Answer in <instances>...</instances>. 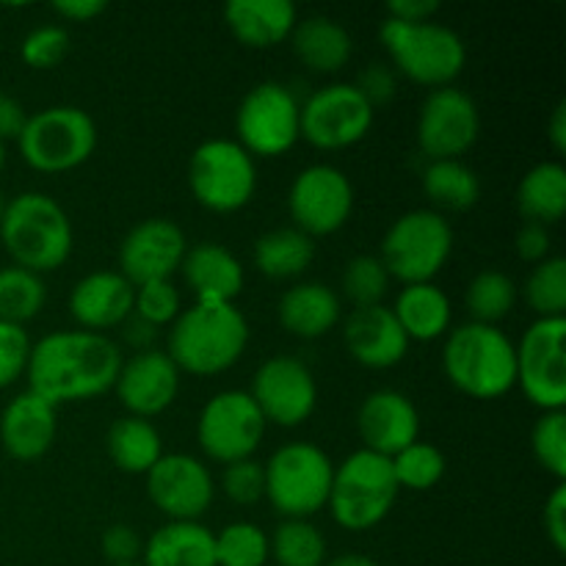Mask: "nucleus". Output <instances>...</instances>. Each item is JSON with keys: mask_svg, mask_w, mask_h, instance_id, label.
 <instances>
[{"mask_svg": "<svg viewBox=\"0 0 566 566\" xmlns=\"http://www.w3.org/2000/svg\"><path fill=\"white\" fill-rule=\"evenodd\" d=\"M440 11L437 0H390L387 17L401 22H429Z\"/></svg>", "mask_w": 566, "mask_h": 566, "instance_id": "obj_52", "label": "nucleus"}, {"mask_svg": "<svg viewBox=\"0 0 566 566\" xmlns=\"http://www.w3.org/2000/svg\"><path fill=\"white\" fill-rule=\"evenodd\" d=\"M269 556L280 566H324L326 539L310 520H282L269 536Z\"/></svg>", "mask_w": 566, "mask_h": 566, "instance_id": "obj_35", "label": "nucleus"}, {"mask_svg": "<svg viewBox=\"0 0 566 566\" xmlns=\"http://www.w3.org/2000/svg\"><path fill=\"white\" fill-rule=\"evenodd\" d=\"M144 566H216L213 531L199 520H169L144 545Z\"/></svg>", "mask_w": 566, "mask_h": 566, "instance_id": "obj_28", "label": "nucleus"}, {"mask_svg": "<svg viewBox=\"0 0 566 566\" xmlns=\"http://www.w3.org/2000/svg\"><path fill=\"white\" fill-rule=\"evenodd\" d=\"M379 39L398 72L420 86H451L468 64L464 39L442 22H401L387 17Z\"/></svg>", "mask_w": 566, "mask_h": 566, "instance_id": "obj_5", "label": "nucleus"}, {"mask_svg": "<svg viewBox=\"0 0 566 566\" xmlns=\"http://www.w3.org/2000/svg\"><path fill=\"white\" fill-rule=\"evenodd\" d=\"M44 302H48V287L42 276L20 265L0 269V321L25 326L42 313Z\"/></svg>", "mask_w": 566, "mask_h": 566, "instance_id": "obj_36", "label": "nucleus"}, {"mask_svg": "<svg viewBox=\"0 0 566 566\" xmlns=\"http://www.w3.org/2000/svg\"><path fill=\"white\" fill-rule=\"evenodd\" d=\"M238 144L252 158H276L302 138V103L280 81H263L247 92L235 114Z\"/></svg>", "mask_w": 566, "mask_h": 566, "instance_id": "obj_11", "label": "nucleus"}, {"mask_svg": "<svg viewBox=\"0 0 566 566\" xmlns=\"http://www.w3.org/2000/svg\"><path fill=\"white\" fill-rule=\"evenodd\" d=\"M343 343L359 365L374 370L392 368L409 352V337L403 335L401 324L385 304L354 310L346 318Z\"/></svg>", "mask_w": 566, "mask_h": 566, "instance_id": "obj_22", "label": "nucleus"}, {"mask_svg": "<svg viewBox=\"0 0 566 566\" xmlns=\"http://www.w3.org/2000/svg\"><path fill=\"white\" fill-rule=\"evenodd\" d=\"M453 252V227L440 210H409L398 216L381 238L379 260L387 274L403 285L431 282Z\"/></svg>", "mask_w": 566, "mask_h": 566, "instance_id": "obj_8", "label": "nucleus"}, {"mask_svg": "<svg viewBox=\"0 0 566 566\" xmlns=\"http://www.w3.org/2000/svg\"><path fill=\"white\" fill-rule=\"evenodd\" d=\"M224 22L241 44L269 50L291 39L298 11L291 0H230L224 6Z\"/></svg>", "mask_w": 566, "mask_h": 566, "instance_id": "obj_27", "label": "nucleus"}, {"mask_svg": "<svg viewBox=\"0 0 566 566\" xmlns=\"http://www.w3.org/2000/svg\"><path fill=\"white\" fill-rule=\"evenodd\" d=\"M296 59L315 72H337L348 64L354 53L352 33L326 14L304 17L291 33Z\"/></svg>", "mask_w": 566, "mask_h": 566, "instance_id": "obj_30", "label": "nucleus"}, {"mask_svg": "<svg viewBox=\"0 0 566 566\" xmlns=\"http://www.w3.org/2000/svg\"><path fill=\"white\" fill-rule=\"evenodd\" d=\"M265 426L249 390H221L199 412L197 440L213 462L232 464L252 459L263 442Z\"/></svg>", "mask_w": 566, "mask_h": 566, "instance_id": "obj_12", "label": "nucleus"}, {"mask_svg": "<svg viewBox=\"0 0 566 566\" xmlns=\"http://www.w3.org/2000/svg\"><path fill=\"white\" fill-rule=\"evenodd\" d=\"M470 310V318L475 324L497 326L503 318H509L517 304V285L503 271H479L470 280L468 296H464Z\"/></svg>", "mask_w": 566, "mask_h": 566, "instance_id": "obj_37", "label": "nucleus"}, {"mask_svg": "<svg viewBox=\"0 0 566 566\" xmlns=\"http://www.w3.org/2000/svg\"><path fill=\"white\" fill-rule=\"evenodd\" d=\"M3 160H6V147L0 144V169H3Z\"/></svg>", "mask_w": 566, "mask_h": 566, "instance_id": "obj_58", "label": "nucleus"}, {"mask_svg": "<svg viewBox=\"0 0 566 566\" xmlns=\"http://www.w3.org/2000/svg\"><path fill=\"white\" fill-rule=\"evenodd\" d=\"M114 390L127 412L149 420L175 403L180 392V370L166 352L144 348L130 359H122Z\"/></svg>", "mask_w": 566, "mask_h": 566, "instance_id": "obj_20", "label": "nucleus"}, {"mask_svg": "<svg viewBox=\"0 0 566 566\" xmlns=\"http://www.w3.org/2000/svg\"><path fill=\"white\" fill-rule=\"evenodd\" d=\"M55 434H59L55 407L31 390L11 398L0 415V442L17 462L42 459L53 448Z\"/></svg>", "mask_w": 566, "mask_h": 566, "instance_id": "obj_23", "label": "nucleus"}, {"mask_svg": "<svg viewBox=\"0 0 566 566\" xmlns=\"http://www.w3.org/2000/svg\"><path fill=\"white\" fill-rule=\"evenodd\" d=\"M6 205H9V199H6L3 191H0V219H3V213H6Z\"/></svg>", "mask_w": 566, "mask_h": 566, "instance_id": "obj_57", "label": "nucleus"}, {"mask_svg": "<svg viewBox=\"0 0 566 566\" xmlns=\"http://www.w3.org/2000/svg\"><path fill=\"white\" fill-rule=\"evenodd\" d=\"M136 287L119 271H92L70 293V315L86 332L114 329L133 315Z\"/></svg>", "mask_w": 566, "mask_h": 566, "instance_id": "obj_24", "label": "nucleus"}, {"mask_svg": "<svg viewBox=\"0 0 566 566\" xmlns=\"http://www.w3.org/2000/svg\"><path fill=\"white\" fill-rule=\"evenodd\" d=\"M357 429L365 442V451L381 453V457L392 459L398 451L418 442L420 434V415L418 407L409 401L403 392L390 390H374L365 396L357 412Z\"/></svg>", "mask_w": 566, "mask_h": 566, "instance_id": "obj_21", "label": "nucleus"}, {"mask_svg": "<svg viewBox=\"0 0 566 566\" xmlns=\"http://www.w3.org/2000/svg\"><path fill=\"white\" fill-rule=\"evenodd\" d=\"M376 108L354 83H329L302 105V136L318 149H346L374 127Z\"/></svg>", "mask_w": 566, "mask_h": 566, "instance_id": "obj_15", "label": "nucleus"}, {"mask_svg": "<svg viewBox=\"0 0 566 566\" xmlns=\"http://www.w3.org/2000/svg\"><path fill=\"white\" fill-rule=\"evenodd\" d=\"M265 470V497L285 520H310L329 503L335 464L313 442H287L271 453Z\"/></svg>", "mask_w": 566, "mask_h": 566, "instance_id": "obj_7", "label": "nucleus"}, {"mask_svg": "<svg viewBox=\"0 0 566 566\" xmlns=\"http://www.w3.org/2000/svg\"><path fill=\"white\" fill-rule=\"evenodd\" d=\"M481 133V114L468 92L434 88L418 116V144L429 160H459Z\"/></svg>", "mask_w": 566, "mask_h": 566, "instance_id": "obj_17", "label": "nucleus"}, {"mask_svg": "<svg viewBox=\"0 0 566 566\" xmlns=\"http://www.w3.org/2000/svg\"><path fill=\"white\" fill-rule=\"evenodd\" d=\"M119 368L122 352L108 335L86 329L50 332L31 346L28 390L59 409L61 403L88 401L111 390Z\"/></svg>", "mask_w": 566, "mask_h": 566, "instance_id": "obj_1", "label": "nucleus"}, {"mask_svg": "<svg viewBox=\"0 0 566 566\" xmlns=\"http://www.w3.org/2000/svg\"><path fill=\"white\" fill-rule=\"evenodd\" d=\"M28 114L22 108V103L11 94L0 92V144L11 142V138H20L22 127H25Z\"/></svg>", "mask_w": 566, "mask_h": 566, "instance_id": "obj_51", "label": "nucleus"}, {"mask_svg": "<svg viewBox=\"0 0 566 566\" xmlns=\"http://www.w3.org/2000/svg\"><path fill=\"white\" fill-rule=\"evenodd\" d=\"M390 462L398 490L426 492L440 484L442 475H446V457L431 442H412L409 448L398 451Z\"/></svg>", "mask_w": 566, "mask_h": 566, "instance_id": "obj_40", "label": "nucleus"}, {"mask_svg": "<svg viewBox=\"0 0 566 566\" xmlns=\"http://www.w3.org/2000/svg\"><path fill=\"white\" fill-rule=\"evenodd\" d=\"M326 566H379L374 562V558L363 556V553H343V556L332 558Z\"/></svg>", "mask_w": 566, "mask_h": 566, "instance_id": "obj_56", "label": "nucleus"}, {"mask_svg": "<svg viewBox=\"0 0 566 566\" xmlns=\"http://www.w3.org/2000/svg\"><path fill=\"white\" fill-rule=\"evenodd\" d=\"M0 241L20 269L42 276L70 260L75 232L66 210L50 193L25 191L9 199L0 219Z\"/></svg>", "mask_w": 566, "mask_h": 566, "instance_id": "obj_3", "label": "nucleus"}, {"mask_svg": "<svg viewBox=\"0 0 566 566\" xmlns=\"http://www.w3.org/2000/svg\"><path fill=\"white\" fill-rule=\"evenodd\" d=\"M354 86L376 108V105H385L387 99H392V94H396V75L385 64H374L359 75Z\"/></svg>", "mask_w": 566, "mask_h": 566, "instance_id": "obj_50", "label": "nucleus"}, {"mask_svg": "<svg viewBox=\"0 0 566 566\" xmlns=\"http://www.w3.org/2000/svg\"><path fill=\"white\" fill-rule=\"evenodd\" d=\"M531 451L536 462L556 475L558 481L566 479V415L564 409L558 412H542V418L534 423L531 431Z\"/></svg>", "mask_w": 566, "mask_h": 566, "instance_id": "obj_42", "label": "nucleus"}, {"mask_svg": "<svg viewBox=\"0 0 566 566\" xmlns=\"http://www.w3.org/2000/svg\"><path fill=\"white\" fill-rule=\"evenodd\" d=\"M216 542V566H265L269 562V534L260 525L238 520L224 525Z\"/></svg>", "mask_w": 566, "mask_h": 566, "instance_id": "obj_38", "label": "nucleus"}, {"mask_svg": "<svg viewBox=\"0 0 566 566\" xmlns=\"http://www.w3.org/2000/svg\"><path fill=\"white\" fill-rule=\"evenodd\" d=\"M188 252L186 232L171 219L138 221L119 243V274L133 287L171 280Z\"/></svg>", "mask_w": 566, "mask_h": 566, "instance_id": "obj_18", "label": "nucleus"}, {"mask_svg": "<svg viewBox=\"0 0 566 566\" xmlns=\"http://www.w3.org/2000/svg\"><path fill=\"white\" fill-rule=\"evenodd\" d=\"M193 199L213 213H235L258 191V164L235 138H208L188 160Z\"/></svg>", "mask_w": 566, "mask_h": 566, "instance_id": "obj_10", "label": "nucleus"}, {"mask_svg": "<svg viewBox=\"0 0 566 566\" xmlns=\"http://www.w3.org/2000/svg\"><path fill=\"white\" fill-rule=\"evenodd\" d=\"M423 191L437 208L470 210L481 197V180L462 160H431L423 171Z\"/></svg>", "mask_w": 566, "mask_h": 566, "instance_id": "obj_34", "label": "nucleus"}, {"mask_svg": "<svg viewBox=\"0 0 566 566\" xmlns=\"http://www.w3.org/2000/svg\"><path fill=\"white\" fill-rule=\"evenodd\" d=\"M180 310V293L171 285V280L147 282V285H138L136 293H133V315L142 318L144 324L155 326V329L166 324H175Z\"/></svg>", "mask_w": 566, "mask_h": 566, "instance_id": "obj_43", "label": "nucleus"}, {"mask_svg": "<svg viewBox=\"0 0 566 566\" xmlns=\"http://www.w3.org/2000/svg\"><path fill=\"white\" fill-rule=\"evenodd\" d=\"M249 396L254 398L265 423H276L282 429L302 426L318 407V385L313 370L296 357L265 359L254 374Z\"/></svg>", "mask_w": 566, "mask_h": 566, "instance_id": "obj_16", "label": "nucleus"}, {"mask_svg": "<svg viewBox=\"0 0 566 566\" xmlns=\"http://www.w3.org/2000/svg\"><path fill=\"white\" fill-rule=\"evenodd\" d=\"M547 138L556 153H566V99H558L547 122Z\"/></svg>", "mask_w": 566, "mask_h": 566, "instance_id": "obj_54", "label": "nucleus"}, {"mask_svg": "<svg viewBox=\"0 0 566 566\" xmlns=\"http://www.w3.org/2000/svg\"><path fill=\"white\" fill-rule=\"evenodd\" d=\"M340 287L343 296L354 304V310L376 307L387 296L390 274H387L385 263L376 254H357V258L348 260Z\"/></svg>", "mask_w": 566, "mask_h": 566, "instance_id": "obj_41", "label": "nucleus"}, {"mask_svg": "<svg viewBox=\"0 0 566 566\" xmlns=\"http://www.w3.org/2000/svg\"><path fill=\"white\" fill-rule=\"evenodd\" d=\"M99 547H103V556L108 558L111 566L133 564L144 553V542L138 536V531L125 523H114L111 528H105Z\"/></svg>", "mask_w": 566, "mask_h": 566, "instance_id": "obj_47", "label": "nucleus"}, {"mask_svg": "<svg viewBox=\"0 0 566 566\" xmlns=\"http://www.w3.org/2000/svg\"><path fill=\"white\" fill-rule=\"evenodd\" d=\"M31 337L25 326L0 321V390L14 385L20 376H25L28 359H31Z\"/></svg>", "mask_w": 566, "mask_h": 566, "instance_id": "obj_46", "label": "nucleus"}, {"mask_svg": "<svg viewBox=\"0 0 566 566\" xmlns=\"http://www.w3.org/2000/svg\"><path fill=\"white\" fill-rule=\"evenodd\" d=\"M180 271L188 285H191L197 302L235 304V298L243 291V282H247V271H243L241 260L230 249L213 241L188 247Z\"/></svg>", "mask_w": 566, "mask_h": 566, "instance_id": "obj_25", "label": "nucleus"}, {"mask_svg": "<svg viewBox=\"0 0 566 566\" xmlns=\"http://www.w3.org/2000/svg\"><path fill=\"white\" fill-rule=\"evenodd\" d=\"M553 238L551 230L545 224H536V221H525L523 227L514 235V249H517V258H523L525 263H542V260L551 258Z\"/></svg>", "mask_w": 566, "mask_h": 566, "instance_id": "obj_49", "label": "nucleus"}, {"mask_svg": "<svg viewBox=\"0 0 566 566\" xmlns=\"http://www.w3.org/2000/svg\"><path fill=\"white\" fill-rule=\"evenodd\" d=\"M125 324H127V329H130V332H127V340L136 343L138 352H144V348H147V343L155 340V326L144 324V321L136 318V315H130Z\"/></svg>", "mask_w": 566, "mask_h": 566, "instance_id": "obj_55", "label": "nucleus"}, {"mask_svg": "<svg viewBox=\"0 0 566 566\" xmlns=\"http://www.w3.org/2000/svg\"><path fill=\"white\" fill-rule=\"evenodd\" d=\"M282 329L302 340H315L335 329L343 318L340 296L324 282H298L282 293L276 304Z\"/></svg>", "mask_w": 566, "mask_h": 566, "instance_id": "obj_26", "label": "nucleus"}, {"mask_svg": "<svg viewBox=\"0 0 566 566\" xmlns=\"http://www.w3.org/2000/svg\"><path fill=\"white\" fill-rule=\"evenodd\" d=\"M17 144L31 169L44 175L70 171L86 164L97 149V125L77 105H50L28 116Z\"/></svg>", "mask_w": 566, "mask_h": 566, "instance_id": "obj_9", "label": "nucleus"}, {"mask_svg": "<svg viewBox=\"0 0 566 566\" xmlns=\"http://www.w3.org/2000/svg\"><path fill=\"white\" fill-rule=\"evenodd\" d=\"M392 315L401 324L409 343H429L446 335L451 329L453 307L451 298L434 282H420V285H403L392 304Z\"/></svg>", "mask_w": 566, "mask_h": 566, "instance_id": "obj_29", "label": "nucleus"}, {"mask_svg": "<svg viewBox=\"0 0 566 566\" xmlns=\"http://www.w3.org/2000/svg\"><path fill=\"white\" fill-rule=\"evenodd\" d=\"M542 525H545V534H547V539H551L553 551L562 556V553L566 551V486H564V481H558V486L551 492V497L545 501Z\"/></svg>", "mask_w": 566, "mask_h": 566, "instance_id": "obj_48", "label": "nucleus"}, {"mask_svg": "<svg viewBox=\"0 0 566 566\" xmlns=\"http://www.w3.org/2000/svg\"><path fill=\"white\" fill-rule=\"evenodd\" d=\"M249 346V321L235 304L193 302L180 310L169 332V357L177 370L216 376L230 370Z\"/></svg>", "mask_w": 566, "mask_h": 566, "instance_id": "obj_2", "label": "nucleus"}, {"mask_svg": "<svg viewBox=\"0 0 566 566\" xmlns=\"http://www.w3.org/2000/svg\"><path fill=\"white\" fill-rule=\"evenodd\" d=\"M392 462L374 451H354L335 468L329 490V512L346 531H370L390 514L398 497Z\"/></svg>", "mask_w": 566, "mask_h": 566, "instance_id": "obj_6", "label": "nucleus"}, {"mask_svg": "<svg viewBox=\"0 0 566 566\" xmlns=\"http://www.w3.org/2000/svg\"><path fill=\"white\" fill-rule=\"evenodd\" d=\"M147 495L169 520H199L213 503V475L197 457L164 453L147 473Z\"/></svg>", "mask_w": 566, "mask_h": 566, "instance_id": "obj_19", "label": "nucleus"}, {"mask_svg": "<svg viewBox=\"0 0 566 566\" xmlns=\"http://www.w3.org/2000/svg\"><path fill=\"white\" fill-rule=\"evenodd\" d=\"M70 53V33L64 25H39L22 39L20 55L33 70H53Z\"/></svg>", "mask_w": 566, "mask_h": 566, "instance_id": "obj_44", "label": "nucleus"}, {"mask_svg": "<svg viewBox=\"0 0 566 566\" xmlns=\"http://www.w3.org/2000/svg\"><path fill=\"white\" fill-rule=\"evenodd\" d=\"M221 490L238 506H252L260 497H265V470L254 459H241V462L224 464L221 475Z\"/></svg>", "mask_w": 566, "mask_h": 566, "instance_id": "obj_45", "label": "nucleus"}, {"mask_svg": "<svg viewBox=\"0 0 566 566\" xmlns=\"http://www.w3.org/2000/svg\"><path fill=\"white\" fill-rule=\"evenodd\" d=\"M566 318H536L517 343V385L542 412L566 407Z\"/></svg>", "mask_w": 566, "mask_h": 566, "instance_id": "obj_13", "label": "nucleus"}, {"mask_svg": "<svg viewBox=\"0 0 566 566\" xmlns=\"http://www.w3.org/2000/svg\"><path fill=\"white\" fill-rule=\"evenodd\" d=\"M520 213L536 224H558L566 213V169L558 160H542L525 171L517 186Z\"/></svg>", "mask_w": 566, "mask_h": 566, "instance_id": "obj_32", "label": "nucleus"}, {"mask_svg": "<svg viewBox=\"0 0 566 566\" xmlns=\"http://www.w3.org/2000/svg\"><path fill=\"white\" fill-rule=\"evenodd\" d=\"M116 566H144V564H138V562H133V564H116Z\"/></svg>", "mask_w": 566, "mask_h": 566, "instance_id": "obj_59", "label": "nucleus"}, {"mask_svg": "<svg viewBox=\"0 0 566 566\" xmlns=\"http://www.w3.org/2000/svg\"><path fill=\"white\" fill-rule=\"evenodd\" d=\"M105 448H108L111 462L122 473L130 475H147L155 462L164 457V440L153 420L136 418V415H125L111 423L108 434H105Z\"/></svg>", "mask_w": 566, "mask_h": 566, "instance_id": "obj_31", "label": "nucleus"}, {"mask_svg": "<svg viewBox=\"0 0 566 566\" xmlns=\"http://www.w3.org/2000/svg\"><path fill=\"white\" fill-rule=\"evenodd\" d=\"M525 302L539 318H564L566 310V260L551 254L534 265L525 280Z\"/></svg>", "mask_w": 566, "mask_h": 566, "instance_id": "obj_39", "label": "nucleus"}, {"mask_svg": "<svg viewBox=\"0 0 566 566\" xmlns=\"http://www.w3.org/2000/svg\"><path fill=\"white\" fill-rule=\"evenodd\" d=\"M50 9L70 22H92L108 9V3L105 0H53Z\"/></svg>", "mask_w": 566, "mask_h": 566, "instance_id": "obj_53", "label": "nucleus"}, {"mask_svg": "<svg viewBox=\"0 0 566 566\" xmlns=\"http://www.w3.org/2000/svg\"><path fill=\"white\" fill-rule=\"evenodd\" d=\"M442 370L464 396L492 401L517 385V348L501 326L468 321L448 332Z\"/></svg>", "mask_w": 566, "mask_h": 566, "instance_id": "obj_4", "label": "nucleus"}, {"mask_svg": "<svg viewBox=\"0 0 566 566\" xmlns=\"http://www.w3.org/2000/svg\"><path fill=\"white\" fill-rule=\"evenodd\" d=\"M287 210L296 230L304 235H332L346 221L354 210V186L332 164H313L298 171L287 191Z\"/></svg>", "mask_w": 566, "mask_h": 566, "instance_id": "obj_14", "label": "nucleus"}, {"mask_svg": "<svg viewBox=\"0 0 566 566\" xmlns=\"http://www.w3.org/2000/svg\"><path fill=\"white\" fill-rule=\"evenodd\" d=\"M252 258L269 280H296L313 265L315 243L296 227H276L258 238Z\"/></svg>", "mask_w": 566, "mask_h": 566, "instance_id": "obj_33", "label": "nucleus"}]
</instances>
